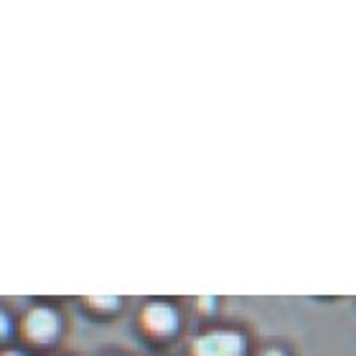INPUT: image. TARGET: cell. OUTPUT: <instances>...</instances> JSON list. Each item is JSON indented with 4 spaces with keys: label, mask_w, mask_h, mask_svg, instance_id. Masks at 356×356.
<instances>
[{
    "label": "cell",
    "mask_w": 356,
    "mask_h": 356,
    "mask_svg": "<svg viewBox=\"0 0 356 356\" xmlns=\"http://www.w3.org/2000/svg\"><path fill=\"white\" fill-rule=\"evenodd\" d=\"M245 336L237 331H207L193 339L191 356H245Z\"/></svg>",
    "instance_id": "6da1fadb"
},
{
    "label": "cell",
    "mask_w": 356,
    "mask_h": 356,
    "mask_svg": "<svg viewBox=\"0 0 356 356\" xmlns=\"http://www.w3.org/2000/svg\"><path fill=\"white\" fill-rule=\"evenodd\" d=\"M59 316L51 308H46V305L31 308L26 313V318H23V334L33 343H51L59 336Z\"/></svg>",
    "instance_id": "7a4b0ae2"
},
{
    "label": "cell",
    "mask_w": 356,
    "mask_h": 356,
    "mask_svg": "<svg viewBox=\"0 0 356 356\" xmlns=\"http://www.w3.org/2000/svg\"><path fill=\"white\" fill-rule=\"evenodd\" d=\"M140 326L145 328V334L158 336V339H165V336L176 334L178 328V313L171 303H148L140 311Z\"/></svg>",
    "instance_id": "3957f363"
},
{
    "label": "cell",
    "mask_w": 356,
    "mask_h": 356,
    "mask_svg": "<svg viewBox=\"0 0 356 356\" xmlns=\"http://www.w3.org/2000/svg\"><path fill=\"white\" fill-rule=\"evenodd\" d=\"M87 303L89 305H97V308H115L118 305V298H112V296H89L87 298Z\"/></svg>",
    "instance_id": "277c9868"
},
{
    "label": "cell",
    "mask_w": 356,
    "mask_h": 356,
    "mask_svg": "<svg viewBox=\"0 0 356 356\" xmlns=\"http://www.w3.org/2000/svg\"><path fill=\"white\" fill-rule=\"evenodd\" d=\"M8 334H10V318L6 311H0V339H6Z\"/></svg>",
    "instance_id": "5b68a950"
},
{
    "label": "cell",
    "mask_w": 356,
    "mask_h": 356,
    "mask_svg": "<svg viewBox=\"0 0 356 356\" xmlns=\"http://www.w3.org/2000/svg\"><path fill=\"white\" fill-rule=\"evenodd\" d=\"M257 356H288L285 351H280V349H265L262 354H257Z\"/></svg>",
    "instance_id": "8992f818"
},
{
    "label": "cell",
    "mask_w": 356,
    "mask_h": 356,
    "mask_svg": "<svg viewBox=\"0 0 356 356\" xmlns=\"http://www.w3.org/2000/svg\"><path fill=\"white\" fill-rule=\"evenodd\" d=\"M0 356H29V354H23V351H15V349H10V351H3Z\"/></svg>",
    "instance_id": "52a82bcc"
}]
</instances>
